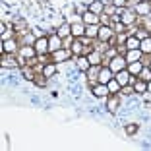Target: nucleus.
Here are the masks:
<instances>
[{
	"mask_svg": "<svg viewBox=\"0 0 151 151\" xmlns=\"http://www.w3.org/2000/svg\"><path fill=\"white\" fill-rule=\"evenodd\" d=\"M112 4H114L116 8H120V6H126V4H128V0H112Z\"/></svg>",
	"mask_w": 151,
	"mask_h": 151,
	"instance_id": "obj_30",
	"label": "nucleus"
},
{
	"mask_svg": "<svg viewBox=\"0 0 151 151\" xmlns=\"http://www.w3.org/2000/svg\"><path fill=\"white\" fill-rule=\"evenodd\" d=\"M89 66H91V64H89V58H83V56H81L80 60H78V68H80V70H87Z\"/></svg>",
	"mask_w": 151,
	"mask_h": 151,
	"instance_id": "obj_23",
	"label": "nucleus"
},
{
	"mask_svg": "<svg viewBox=\"0 0 151 151\" xmlns=\"http://www.w3.org/2000/svg\"><path fill=\"white\" fill-rule=\"evenodd\" d=\"M142 72V62H130V74H139Z\"/></svg>",
	"mask_w": 151,
	"mask_h": 151,
	"instance_id": "obj_19",
	"label": "nucleus"
},
{
	"mask_svg": "<svg viewBox=\"0 0 151 151\" xmlns=\"http://www.w3.org/2000/svg\"><path fill=\"white\" fill-rule=\"evenodd\" d=\"M114 80L120 83V87H124V85H128V81H130V72H126V70L116 72V78H114Z\"/></svg>",
	"mask_w": 151,
	"mask_h": 151,
	"instance_id": "obj_4",
	"label": "nucleus"
},
{
	"mask_svg": "<svg viewBox=\"0 0 151 151\" xmlns=\"http://www.w3.org/2000/svg\"><path fill=\"white\" fill-rule=\"evenodd\" d=\"M85 33H87V37H97L99 35V27L95 25V23H91V25L85 29Z\"/></svg>",
	"mask_w": 151,
	"mask_h": 151,
	"instance_id": "obj_18",
	"label": "nucleus"
},
{
	"mask_svg": "<svg viewBox=\"0 0 151 151\" xmlns=\"http://www.w3.org/2000/svg\"><path fill=\"white\" fill-rule=\"evenodd\" d=\"M35 52H37V50L33 49V47H23V49H22V54H23L25 58H31V56H35Z\"/></svg>",
	"mask_w": 151,
	"mask_h": 151,
	"instance_id": "obj_20",
	"label": "nucleus"
},
{
	"mask_svg": "<svg viewBox=\"0 0 151 151\" xmlns=\"http://www.w3.org/2000/svg\"><path fill=\"white\" fill-rule=\"evenodd\" d=\"M107 87H109V91H118V89H120V83L116 80H111L107 83Z\"/></svg>",
	"mask_w": 151,
	"mask_h": 151,
	"instance_id": "obj_27",
	"label": "nucleus"
},
{
	"mask_svg": "<svg viewBox=\"0 0 151 151\" xmlns=\"http://www.w3.org/2000/svg\"><path fill=\"white\" fill-rule=\"evenodd\" d=\"M99 22V18L95 16L93 12H87V14H83V23L85 25H91V23H97Z\"/></svg>",
	"mask_w": 151,
	"mask_h": 151,
	"instance_id": "obj_14",
	"label": "nucleus"
},
{
	"mask_svg": "<svg viewBox=\"0 0 151 151\" xmlns=\"http://www.w3.org/2000/svg\"><path fill=\"white\" fill-rule=\"evenodd\" d=\"M103 10V4L101 2H93V4L89 6V12H93V14H99Z\"/></svg>",
	"mask_w": 151,
	"mask_h": 151,
	"instance_id": "obj_26",
	"label": "nucleus"
},
{
	"mask_svg": "<svg viewBox=\"0 0 151 151\" xmlns=\"http://www.w3.org/2000/svg\"><path fill=\"white\" fill-rule=\"evenodd\" d=\"M126 132H128L130 136L136 134V132H138V124H128V126H126Z\"/></svg>",
	"mask_w": 151,
	"mask_h": 151,
	"instance_id": "obj_29",
	"label": "nucleus"
},
{
	"mask_svg": "<svg viewBox=\"0 0 151 151\" xmlns=\"http://www.w3.org/2000/svg\"><path fill=\"white\" fill-rule=\"evenodd\" d=\"M54 72H56V68H54L52 64H50V66H45V68H43V76H47V78H49V76H52Z\"/></svg>",
	"mask_w": 151,
	"mask_h": 151,
	"instance_id": "obj_28",
	"label": "nucleus"
},
{
	"mask_svg": "<svg viewBox=\"0 0 151 151\" xmlns=\"http://www.w3.org/2000/svg\"><path fill=\"white\" fill-rule=\"evenodd\" d=\"M83 33H85V29H83L81 23H76V25L72 23V35H74V37H81Z\"/></svg>",
	"mask_w": 151,
	"mask_h": 151,
	"instance_id": "obj_16",
	"label": "nucleus"
},
{
	"mask_svg": "<svg viewBox=\"0 0 151 151\" xmlns=\"http://www.w3.org/2000/svg\"><path fill=\"white\" fill-rule=\"evenodd\" d=\"M126 66V58L124 56H114L111 60V64H109V68H111L112 72H120V70H124Z\"/></svg>",
	"mask_w": 151,
	"mask_h": 151,
	"instance_id": "obj_2",
	"label": "nucleus"
},
{
	"mask_svg": "<svg viewBox=\"0 0 151 151\" xmlns=\"http://www.w3.org/2000/svg\"><path fill=\"white\" fill-rule=\"evenodd\" d=\"M49 49H50V50L62 49V41H60V37H58V35H52V37L49 39Z\"/></svg>",
	"mask_w": 151,
	"mask_h": 151,
	"instance_id": "obj_8",
	"label": "nucleus"
},
{
	"mask_svg": "<svg viewBox=\"0 0 151 151\" xmlns=\"http://www.w3.org/2000/svg\"><path fill=\"white\" fill-rule=\"evenodd\" d=\"M139 58H142V50H139V49H136V50H130V52H128L126 60H128V62H138Z\"/></svg>",
	"mask_w": 151,
	"mask_h": 151,
	"instance_id": "obj_12",
	"label": "nucleus"
},
{
	"mask_svg": "<svg viewBox=\"0 0 151 151\" xmlns=\"http://www.w3.org/2000/svg\"><path fill=\"white\" fill-rule=\"evenodd\" d=\"M143 2H147V0H143Z\"/></svg>",
	"mask_w": 151,
	"mask_h": 151,
	"instance_id": "obj_35",
	"label": "nucleus"
},
{
	"mask_svg": "<svg viewBox=\"0 0 151 151\" xmlns=\"http://www.w3.org/2000/svg\"><path fill=\"white\" fill-rule=\"evenodd\" d=\"M99 60H101V56H99V52H91L89 54V64H93V66H97Z\"/></svg>",
	"mask_w": 151,
	"mask_h": 151,
	"instance_id": "obj_25",
	"label": "nucleus"
},
{
	"mask_svg": "<svg viewBox=\"0 0 151 151\" xmlns=\"http://www.w3.org/2000/svg\"><path fill=\"white\" fill-rule=\"evenodd\" d=\"M18 66V62L14 60V56H8V52H4V56H2V68H16Z\"/></svg>",
	"mask_w": 151,
	"mask_h": 151,
	"instance_id": "obj_9",
	"label": "nucleus"
},
{
	"mask_svg": "<svg viewBox=\"0 0 151 151\" xmlns=\"http://www.w3.org/2000/svg\"><path fill=\"white\" fill-rule=\"evenodd\" d=\"M139 78H142L143 81H149V80H151V68H142V72H139Z\"/></svg>",
	"mask_w": 151,
	"mask_h": 151,
	"instance_id": "obj_21",
	"label": "nucleus"
},
{
	"mask_svg": "<svg viewBox=\"0 0 151 151\" xmlns=\"http://www.w3.org/2000/svg\"><path fill=\"white\" fill-rule=\"evenodd\" d=\"M33 47H35L37 54H45V52H49V39H45V37H39V39L33 43Z\"/></svg>",
	"mask_w": 151,
	"mask_h": 151,
	"instance_id": "obj_1",
	"label": "nucleus"
},
{
	"mask_svg": "<svg viewBox=\"0 0 151 151\" xmlns=\"http://www.w3.org/2000/svg\"><path fill=\"white\" fill-rule=\"evenodd\" d=\"M149 10H151V6L147 4V2H142V4L136 6V12H139V14H147Z\"/></svg>",
	"mask_w": 151,
	"mask_h": 151,
	"instance_id": "obj_22",
	"label": "nucleus"
},
{
	"mask_svg": "<svg viewBox=\"0 0 151 151\" xmlns=\"http://www.w3.org/2000/svg\"><path fill=\"white\" fill-rule=\"evenodd\" d=\"M112 80V70L111 68H101L99 70V81L101 83H109Z\"/></svg>",
	"mask_w": 151,
	"mask_h": 151,
	"instance_id": "obj_3",
	"label": "nucleus"
},
{
	"mask_svg": "<svg viewBox=\"0 0 151 151\" xmlns=\"http://www.w3.org/2000/svg\"><path fill=\"white\" fill-rule=\"evenodd\" d=\"M109 107H111V111H114V109L118 107V99H111V101H109Z\"/></svg>",
	"mask_w": 151,
	"mask_h": 151,
	"instance_id": "obj_31",
	"label": "nucleus"
},
{
	"mask_svg": "<svg viewBox=\"0 0 151 151\" xmlns=\"http://www.w3.org/2000/svg\"><path fill=\"white\" fill-rule=\"evenodd\" d=\"M147 89H149V91H151V80H149V83H147Z\"/></svg>",
	"mask_w": 151,
	"mask_h": 151,
	"instance_id": "obj_34",
	"label": "nucleus"
},
{
	"mask_svg": "<svg viewBox=\"0 0 151 151\" xmlns=\"http://www.w3.org/2000/svg\"><path fill=\"white\" fill-rule=\"evenodd\" d=\"M56 35L60 37V39H62V37L72 35V25H70V23H64V25L60 27V29H58V33H56Z\"/></svg>",
	"mask_w": 151,
	"mask_h": 151,
	"instance_id": "obj_13",
	"label": "nucleus"
},
{
	"mask_svg": "<svg viewBox=\"0 0 151 151\" xmlns=\"http://www.w3.org/2000/svg\"><path fill=\"white\" fill-rule=\"evenodd\" d=\"M97 37L103 41V43H107V41L112 37V29H111L109 25H103V27H99V35H97Z\"/></svg>",
	"mask_w": 151,
	"mask_h": 151,
	"instance_id": "obj_5",
	"label": "nucleus"
},
{
	"mask_svg": "<svg viewBox=\"0 0 151 151\" xmlns=\"http://www.w3.org/2000/svg\"><path fill=\"white\" fill-rule=\"evenodd\" d=\"M149 68H151V64H149Z\"/></svg>",
	"mask_w": 151,
	"mask_h": 151,
	"instance_id": "obj_36",
	"label": "nucleus"
},
{
	"mask_svg": "<svg viewBox=\"0 0 151 151\" xmlns=\"http://www.w3.org/2000/svg\"><path fill=\"white\" fill-rule=\"evenodd\" d=\"M68 56H70V50H66V49L54 50V60H66Z\"/></svg>",
	"mask_w": 151,
	"mask_h": 151,
	"instance_id": "obj_15",
	"label": "nucleus"
},
{
	"mask_svg": "<svg viewBox=\"0 0 151 151\" xmlns=\"http://www.w3.org/2000/svg\"><path fill=\"white\" fill-rule=\"evenodd\" d=\"M134 19H136V18H134V14H132V12H124V14H122V19H120V22L124 23V25H130Z\"/></svg>",
	"mask_w": 151,
	"mask_h": 151,
	"instance_id": "obj_17",
	"label": "nucleus"
},
{
	"mask_svg": "<svg viewBox=\"0 0 151 151\" xmlns=\"http://www.w3.org/2000/svg\"><path fill=\"white\" fill-rule=\"evenodd\" d=\"M134 89H136V91H139V93H143V91L147 89V83L143 80H139V81H136V83H134Z\"/></svg>",
	"mask_w": 151,
	"mask_h": 151,
	"instance_id": "obj_24",
	"label": "nucleus"
},
{
	"mask_svg": "<svg viewBox=\"0 0 151 151\" xmlns=\"http://www.w3.org/2000/svg\"><path fill=\"white\" fill-rule=\"evenodd\" d=\"M16 50V41L14 39H8V41H4V45H2V52H14Z\"/></svg>",
	"mask_w": 151,
	"mask_h": 151,
	"instance_id": "obj_10",
	"label": "nucleus"
},
{
	"mask_svg": "<svg viewBox=\"0 0 151 151\" xmlns=\"http://www.w3.org/2000/svg\"><path fill=\"white\" fill-rule=\"evenodd\" d=\"M109 93H111V91H109L107 83H99V85L93 87V95H95V97H107Z\"/></svg>",
	"mask_w": 151,
	"mask_h": 151,
	"instance_id": "obj_6",
	"label": "nucleus"
},
{
	"mask_svg": "<svg viewBox=\"0 0 151 151\" xmlns=\"http://www.w3.org/2000/svg\"><path fill=\"white\" fill-rule=\"evenodd\" d=\"M45 78H47V76H43V80H35V83L37 85H47V80H45Z\"/></svg>",
	"mask_w": 151,
	"mask_h": 151,
	"instance_id": "obj_32",
	"label": "nucleus"
},
{
	"mask_svg": "<svg viewBox=\"0 0 151 151\" xmlns=\"http://www.w3.org/2000/svg\"><path fill=\"white\" fill-rule=\"evenodd\" d=\"M145 37H147V33L143 31V29H142V31H138V39H145Z\"/></svg>",
	"mask_w": 151,
	"mask_h": 151,
	"instance_id": "obj_33",
	"label": "nucleus"
},
{
	"mask_svg": "<svg viewBox=\"0 0 151 151\" xmlns=\"http://www.w3.org/2000/svg\"><path fill=\"white\" fill-rule=\"evenodd\" d=\"M139 50H142L143 54H149V52H151V37H145V39L142 41V45H139Z\"/></svg>",
	"mask_w": 151,
	"mask_h": 151,
	"instance_id": "obj_11",
	"label": "nucleus"
},
{
	"mask_svg": "<svg viewBox=\"0 0 151 151\" xmlns=\"http://www.w3.org/2000/svg\"><path fill=\"white\" fill-rule=\"evenodd\" d=\"M139 45H142V41H139L138 37H128V39H126V49H128V50L139 49Z\"/></svg>",
	"mask_w": 151,
	"mask_h": 151,
	"instance_id": "obj_7",
	"label": "nucleus"
}]
</instances>
